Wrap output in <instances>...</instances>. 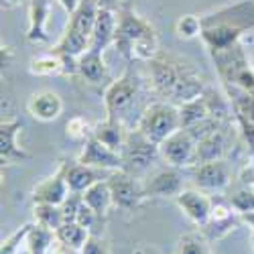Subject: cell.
Returning <instances> with one entry per match:
<instances>
[{
	"label": "cell",
	"instance_id": "obj_1",
	"mask_svg": "<svg viewBox=\"0 0 254 254\" xmlns=\"http://www.w3.org/2000/svg\"><path fill=\"white\" fill-rule=\"evenodd\" d=\"M149 75L155 94L175 106L193 102L205 92L199 73L179 57L159 53L149 61Z\"/></svg>",
	"mask_w": 254,
	"mask_h": 254
},
{
	"label": "cell",
	"instance_id": "obj_2",
	"mask_svg": "<svg viewBox=\"0 0 254 254\" xmlns=\"http://www.w3.org/2000/svg\"><path fill=\"white\" fill-rule=\"evenodd\" d=\"M98 10H100L98 0H81L79 6L69 14L65 33L61 35L53 51L59 55H71V57H79L83 51H88Z\"/></svg>",
	"mask_w": 254,
	"mask_h": 254
},
{
	"label": "cell",
	"instance_id": "obj_3",
	"mask_svg": "<svg viewBox=\"0 0 254 254\" xmlns=\"http://www.w3.org/2000/svg\"><path fill=\"white\" fill-rule=\"evenodd\" d=\"M179 128H181L179 106L165 102V100H159L146 106L136 124V130H140L155 144H161L165 138H169Z\"/></svg>",
	"mask_w": 254,
	"mask_h": 254
},
{
	"label": "cell",
	"instance_id": "obj_4",
	"mask_svg": "<svg viewBox=\"0 0 254 254\" xmlns=\"http://www.w3.org/2000/svg\"><path fill=\"white\" fill-rule=\"evenodd\" d=\"M216 59L218 71L224 79V86L240 88V90H254V69L250 67V63L244 57V51L236 43L234 47L211 53Z\"/></svg>",
	"mask_w": 254,
	"mask_h": 254
},
{
	"label": "cell",
	"instance_id": "obj_5",
	"mask_svg": "<svg viewBox=\"0 0 254 254\" xmlns=\"http://www.w3.org/2000/svg\"><path fill=\"white\" fill-rule=\"evenodd\" d=\"M122 159H124V171L134 177L144 175L151 171V167L161 159L159 144L151 142L140 130H130L126 144L122 149Z\"/></svg>",
	"mask_w": 254,
	"mask_h": 254
},
{
	"label": "cell",
	"instance_id": "obj_6",
	"mask_svg": "<svg viewBox=\"0 0 254 254\" xmlns=\"http://www.w3.org/2000/svg\"><path fill=\"white\" fill-rule=\"evenodd\" d=\"M140 81L132 69H126L118 79H114L104 92V108L106 118H118L134 104Z\"/></svg>",
	"mask_w": 254,
	"mask_h": 254
},
{
	"label": "cell",
	"instance_id": "obj_7",
	"mask_svg": "<svg viewBox=\"0 0 254 254\" xmlns=\"http://www.w3.org/2000/svg\"><path fill=\"white\" fill-rule=\"evenodd\" d=\"M106 179H108V185H110L114 205L120 207L122 211H134L146 199L144 181L130 173H126L124 169L112 171Z\"/></svg>",
	"mask_w": 254,
	"mask_h": 254
},
{
	"label": "cell",
	"instance_id": "obj_8",
	"mask_svg": "<svg viewBox=\"0 0 254 254\" xmlns=\"http://www.w3.org/2000/svg\"><path fill=\"white\" fill-rule=\"evenodd\" d=\"M161 159L169 167L177 169H189L195 165V151H197V140L189 134L185 128H179L169 138H165L159 144Z\"/></svg>",
	"mask_w": 254,
	"mask_h": 254
},
{
	"label": "cell",
	"instance_id": "obj_9",
	"mask_svg": "<svg viewBox=\"0 0 254 254\" xmlns=\"http://www.w3.org/2000/svg\"><path fill=\"white\" fill-rule=\"evenodd\" d=\"M155 33L153 27L146 23L144 18H140L138 14H134L132 10L124 8L118 12V27H116V39H114V47L120 51V55H124L128 61H132V47L134 43L144 37Z\"/></svg>",
	"mask_w": 254,
	"mask_h": 254
},
{
	"label": "cell",
	"instance_id": "obj_10",
	"mask_svg": "<svg viewBox=\"0 0 254 254\" xmlns=\"http://www.w3.org/2000/svg\"><path fill=\"white\" fill-rule=\"evenodd\" d=\"M77 161L96 169H104V171H120V169H124L122 153L112 151L110 146L100 142L96 136L86 138L81 153L77 155Z\"/></svg>",
	"mask_w": 254,
	"mask_h": 254
},
{
	"label": "cell",
	"instance_id": "obj_11",
	"mask_svg": "<svg viewBox=\"0 0 254 254\" xmlns=\"http://www.w3.org/2000/svg\"><path fill=\"white\" fill-rule=\"evenodd\" d=\"M193 181L201 191H224L232 183V169L226 159L201 163L193 167Z\"/></svg>",
	"mask_w": 254,
	"mask_h": 254
},
{
	"label": "cell",
	"instance_id": "obj_12",
	"mask_svg": "<svg viewBox=\"0 0 254 254\" xmlns=\"http://www.w3.org/2000/svg\"><path fill=\"white\" fill-rule=\"evenodd\" d=\"M142 181L146 197H177L183 191V173L177 167L161 169Z\"/></svg>",
	"mask_w": 254,
	"mask_h": 254
},
{
	"label": "cell",
	"instance_id": "obj_13",
	"mask_svg": "<svg viewBox=\"0 0 254 254\" xmlns=\"http://www.w3.org/2000/svg\"><path fill=\"white\" fill-rule=\"evenodd\" d=\"M71 193V189L65 179V163H61L57 171L35 185L33 189V203H51V205H61Z\"/></svg>",
	"mask_w": 254,
	"mask_h": 254
},
{
	"label": "cell",
	"instance_id": "obj_14",
	"mask_svg": "<svg viewBox=\"0 0 254 254\" xmlns=\"http://www.w3.org/2000/svg\"><path fill=\"white\" fill-rule=\"evenodd\" d=\"M175 203L183 211V216L199 228L207 224L209 214H211V205H214V201H211L201 189L199 191L197 189H183L175 197Z\"/></svg>",
	"mask_w": 254,
	"mask_h": 254
},
{
	"label": "cell",
	"instance_id": "obj_15",
	"mask_svg": "<svg viewBox=\"0 0 254 254\" xmlns=\"http://www.w3.org/2000/svg\"><path fill=\"white\" fill-rule=\"evenodd\" d=\"M20 130H23V124L16 118L0 122V163L2 165H14L31 159V155L16 144V136Z\"/></svg>",
	"mask_w": 254,
	"mask_h": 254
},
{
	"label": "cell",
	"instance_id": "obj_16",
	"mask_svg": "<svg viewBox=\"0 0 254 254\" xmlns=\"http://www.w3.org/2000/svg\"><path fill=\"white\" fill-rule=\"evenodd\" d=\"M27 112L41 122H53L63 112V100L53 90H39L27 100Z\"/></svg>",
	"mask_w": 254,
	"mask_h": 254
},
{
	"label": "cell",
	"instance_id": "obj_17",
	"mask_svg": "<svg viewBox=\"0 0 254 254\" xmlns=\"http://www.w3.org/2000/svg\"><path fill=\"white\" fill-rule=\"evenodd\" d=\"M49 14H51V0H29V29H27L29 43L41 45L49 41V33H47Z\"/></svg>",
	"mask_w": 254,
	"mask_h": 254
},
{
	"label": "cell",
	"instance_id": "obj_18",
	"mask_svg": "<svg viewBox=\"0 0 254 254\" xmlns=\"http://www.w3.org/2000/svg\"><path fill=\"white\" fill-rule=\"evenodd\" d=\"M116 27H118V14L112 8L100 6L98 16H96V25H94V33H92V41H90V49L104 53L110 45H114Z\"/></svg>",
	"mask_w": 254,
	"mask_h": 254
},
{
	"label": "cell",
	"instance_id": "obj_19",
	"mask_svg": "<svg viewBox=\"0 0 254 254\" xmlns=\"http://www.w3.org/2000/svg\"><path fill=\"white\" fill-rule=\"evenodd\" d=\"M104 173H110V171H104V169H96L90 165H83L79 161L75 163H65V179L67 185L73 193H83L88 187H92L94 183L104 179Z\"/></svg>",
	"mask_w": 254,
	"mask_h": 254
},
{
	"label": "cell",
	"instance_id": "obj_20",
	"mask_svg": "<svg viewBox=\"0 0 254 254\" xmlns=\"http://www.w3.org/2000/svg\"><path fill=\"white\" fill-rule=\"evenodd\" d=\"M128 132L130 130H126V126H124L122 120H118V118H106L104 122L94 126L92 136H96L106 146H110L112 151L122 153L124 144H126V138H128Z\"/></svg>",
	"mask_w": 254,
	"mask_h": 254
},
{
	"label": "cell",
	"instance_id": "obj_21",
	"mask_svg": "<svg viewBox=\"0 0 254 254\" xmlns=\"http://www.w3.org/2000/svg\"><path fill=\"white\" fill-rule=\"evenodd\" d=\"M77 73L92 83H102L104 79H108V67H106L104 53L92 49L83 51L77 57Z\"/></svg>",
	"mask_w": 254,
	"mask_h": 254
},
{
	"label": "cell",
	"instance_id": "obj_22",
	"mask_svg": "<svg viewBox=\"0 0 254 254\" xmlns=\"http://www.w3.org/2000/svg\"><path fill=\"white\" fill-rule=\"evenodd\" d=\"M226 155V132L220 128L216 132H211L209 136L197 140V151H195V165L209 163V161H218L224 159ZM193 165V167H195Z\"/></svg>",
	"mask_w": 254,
	"mask_h": 254
},
{
	"label": "cell",
	"instance_id": "obj_23",
	"mask_svg": "<svg viewBox=\"0 0 254 254\" xmlns=\"http://www.w3.org/2000/svg\"><path fill=\"white\" fill-rule=\"evenodd\" d=\"M83 201H86L100 218H106L108 209L114 205V199H112V191H110V185H108V179H102L98 183H94L92 187H88L86 191L81 193Z\"/></svg>",
	"mask_w": 254,
	"mask_h": 254
},
{
	"label": "cell",
	"instance_id": "obj_24",
	"mask_svg": "<svg viewBox=\"0 0 254 254\" xmlns=\"http://www.w3.org/2000/svg\"><path fill=\"white\" fill-rule=\"evenodd\" d=\"M29 71L39 77H51L63 73V57L55 51L45 53V55H37L29 61Z\"/></svg>",
	"mask_w": 254,
	"mask_h": 254
},
{
	"label": "cell",
	"instance_id": "obj_25",
	"mask_svg": "<svg viewBox=\"0 0 254 254\" xmlns=\"http://www.w3.org/2000/svg\"><path fill=\"white\" fill-rule=\"evenodd\" d=\"M55 238H57L55 230L45 228V226H41V224L35 222V224H31L25 246L31 250V254H47Z\"/></svg>",
	"mask_w": 254,
	"mask_h": 254
},
{
	"label": "cell",
	"instance_id": "obj_26",
	"mask_svg": "<svg viewBox=\"0 0 254 254\" xmlns=\"http://www.w3.org/2000/svg\"><path fill=\"white\" fill-rule=\"evenodd\" d=\"M179 114H181V128H189V126H193V124H197V122H201L205 118H214L211 112H209L205 96L179 106Z\"/></svg>",
	"mask_w": 254,
	"mask_h": 254
},
{
	"label": "cell",
	"instance_id": "obj_27",
	"mask_svg": "<svg viewBox=\"0 0 254 254\" xmlns=\"http://www.w3.org/2000/svg\"><path fill=\"white\" fill-rule=\"evenodd\" d=\"M33 216H35V222L45 226V228H51V230H59L65 220H63V211H61V205H51V203H33Z\"/></svg>",
	"mask_w": 254,
	"mask_h": 254
},
{
	"label": "cell",
	"instance_id": "obj_28",
	"mask_svg": "<svg viewBox=\"0 0 254 254\" xmlns=\"http://www.w3.org/2000/svg\"><path fill=\"white\" fill-rule=\"evenodd\" d=\"M57 238L61 240V242H65L67 246H71V248H75V250H81L83 248V244L88 242V238H90V234L92 232L88 230V228H83L81 224H77V222H65L63 224L57 232Z\"/></svg>",
	"mask_w": 254,
	"mask_h": 254
},
{
	"label": "cell",
	"instance_id": "obj_29",
	"mask_svg": "<svg viewBox=\"0 0 254 254\" xmlns=\"http://www.w3.org/2000/svg\"><path fill=\"white\" fill-rule=\"evenodd\" d=\"M177 254H211L203 234H185L177 242Z\"/></svg>",
	"mask_w": 254,
	"mask_h": 254
},
{
	"label": "cell",
	"instance_id": "obj_30",
	"mask_svg": "<svg viewBox=\"0 0 254 254\" xmlns=\"http://www.w3.org/2000/svg\"><path fill=\"white\" fill-rule=\"evenodd\" d=\"M159 55V41H157V35L151 33V35H144L140 37L134 47H132V59H138V61H153L155 57Z\"/></svg>",
	"mask_w": 254,
	"mask_h": 254
},
{
	"label": "cell",
	"instance_id": "obj_31",
	"mask_svg": "<svg viewBox=\"0 0 254 254\" xmlns=\"http://www.w3.org/2000/svg\"><path fill=\"white\" fill-rule=\"evenodd\" d=\"M228 201H230L232 209H234L238 216L252 214V211H254V187L244 185L242 189H238V191L232 193Z\"/></svg>",
	"mask_w": 254,
	"mask_h": 254
},
{
	"label": "cell",
	"instance_id": "obj_32",
	"mask_svg": "<svg viewBox=\"0 0 254 254\" xmlns=\"http://www.w3.org/2000/svg\"><path fill=\"white\" fill-rule=\"evenodd\" d=\"M201 18L197 14H183L175 23V33L179 39H195L201 37Z\"/></svg>",
	"mask_w": 254,
	"mask_h": 254
},
{
	"label": "cell",
	"instance_id": "obj_33",
	"mask_svg": "<svg viewBox=\"0 0 254 254\" xmlns=\"http://www.w3.org/2000/svg\"><path fill=\"white\" fill-rule=\"evenodd\" d=\"M29 230H31V224H23L16 232H12L8 238H4L2 240V248H0V254H18L20 250L25 248Z\"/></svg>",
	"mask_w": 254,
	"mask_h": 254
},
{
	"label": "cell",
	"instance_id": "obj_34",
	"mask_svg": "<svg viewBox=\"0 0 254 254\" xmlns=\"http://www.w3.org/2000/svg\"><path fill=\"white\" fill-rule=\"evenodd\" d=\"M92 130L90 128V124L86 118H81V116H73L69 118V122L65 124V134L73 140H81V138H90L92 136Z\"/></svg>",
	"mask_w": 254,
	"mask_h": 254
},
{
	"label": "cell",
	"instance_id": "obj_35",
	"mask_svg": "<svg viewBox=\"0 0 254 254\" xmlns=\"http://www.w3.org/2000/svg\"><path fill=\"white\" fill-rule=\"evenodd\" d=\"M79 254H112V248H110L108 240H104L98 234H90L88 242L83 244V248L79 250Z\"/></svg>",
	"mask_w": 254,
	"mask_h": 254
},
{
	"label": "cell",
	"instance_id": "obj_36",
	"mask_svg": "<svg viewBox=\"0 0 254 254\" xmlns=\"http://www.w3.org/2000/svg\"><path fill=\"white\" fill-rule=\"evenodd\" d=\"M81 201H83L81 193H73V191H71V193L67 195V199L61 203L63 220H65V222H75V216H77V209H79Z\"/></svg>",
	"mask_w": 254,
	"mask_h": 254
},
{
	"label": "cell",
	"instance_id": "obj_37",
	"mask_svg": "<svg viewBox=\"0 0 254 254\" xmlns=\"http://www.w3.org/2000/svg\"><path fill=\"white\" fill-rule=\"evenodd\" d=\"M98 220H102V218L96 214V211H94L86 201H81V205H79V209H77V216H75V222L81 224L83 228H88V230L92 232V228H94V224H96Z\"/></svg>",
	"mask_w": 254,
	"mask_h": 254
},
{
	"label": "cell",
	"instance_id": "obj_38",
	"mask_svg": "<svg viewBox=\"0 0 254 254\" xmlns=\"http://www.w3.org/2000/svg\"><path fill=\"white\" fill-rule=\"evenodd\" d=\"M55 236H57V234H55ZM47 254H79V250H75V248H71V246H67L65 242H61L59 238H55Z\"/></svg>",
	"mask_w": 254,
	"mask_h": 254
},
{
	"label": "cell",
	"instance_id": "obj_39",
	"mask_svg": "<svg viewBox=\"0 0 254 254\" xmlns=\"http://www.w3.org/2000/svg\"><path fill=\"white\" fill-rule=\"evenodd\" d=\"M240 183L242 185H250V187H254V161L244 169V171L240 173Z\"/></svg>",
	"mask_w": 254,
	"mask_h": 254
},
{
	"label": "cell",
	"instance_id": "obj_40",
	"mask_svg": "<svg viewBox=\"0 0 254 254\" xmlns=\"http://www.w3.org/2000/svg\"><path fill=\"white\" fill-rule=\"evenodd\" d=\"M57 2L63 6V10H65L67 14H71L77 6H79V2H81V0H57Z\"/></svg>",
	"mask_w": 254,
	"mask_h": 254
},
{
	"label": "cell",
	"instance_id": "obj_41",
	"mask_svg": "<svg viewBox=\"0 0 254 254\" xmlns=\"http://www.w3.org/2000/svg\"><path fill=\"white\" fill-rule=\"evenodd\" d=\"M20 4V0H2V8H14Z\"/></svg>",
	"mask_w": 254,
	"mask_h": 254
},
{
	"label": "cell",
	"instance_id": "obj_42",
	"mask_svg": "<svg viewBox=\"0 0 254 254\" xmlns=\"http://www.w3.org/2000/svg\"><path fill=\"white\" fill-rule=\"evenodd\" d=\"M102 8H112L114 10V0H98Z\"/></svg>",
	"mask_w": 254,
	"mask_h": 254
},
{
	"label": "cell",
	"instance_id": "obj_43",
	"mask_svg": "<svg viewBox=\"0 0 254 254\" xmlns=\"http://www.w3.org/2000/svg\"><path fill=\"white\" fill-rule=\"evenodd\" d=\"M242 220H244L246 224H250V226H252V230H254V211H252V214H244V216H242Z\"/></svg>",
	"mask_w": 254,
	"mask_h": 254
},
{
	"label": "cell",
	"instance_id": "obj_44",
	"mask_svg": "<svg viewBox=\"0 0 254 254\" xmlns=\"http://www.w3.org/2000/svg\"><path fill=\"white\" fill-rule=\"evenodd\" d=\"M18 254H31V250H29V248H27V246H25V248H23V250H20V252H18Z\"/></svg>",
	"mask_w": 254,
	"mask_h": 254
},
{
	"label": "cell",
	"instance_id": "obj_45",
	"mask_svg": "<svg viewBox=\"0 0 254 254\" xmlns=\"http://www.w3.org/2000/svg\"><path fill=\"white\" fill-rule=\"evenodd\" d=\"M252 242H254V234H252Z\"/></svg>",
	"mask_w": 254,
	"mask_h": 254
}]
</instances>
